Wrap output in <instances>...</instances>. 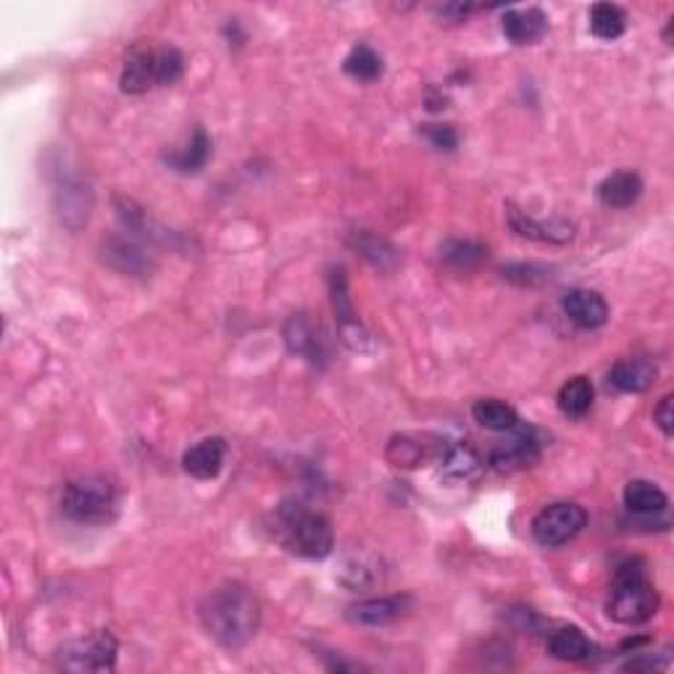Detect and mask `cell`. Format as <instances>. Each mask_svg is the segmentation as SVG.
Here are the masks:
<instances>
[{
  "label": "cell",
  "mask_w": 674,
  "mask_h": 674,
  "mask_svg": "<svg viewBox=\"0 0 674 674\" xmlns=\"http://www.w3.org/2000/svg\"><path fill=\"white\" fill-rule=\"evenodd\" d=\"M201 625L216 643L238 651L256 638L261 625V603L243 582H225L201 601Z\"/></svg>",
  "instance_id": "1"
},
{
  "label": "cell",
  "mask_w": 674,
  "mask_h": 674,
  "mask_svg": "<svg viewBox=\"0 0 674 674\" xmlns=\"http://www.w3.org/2000/svg\"><path fill=\"white\" fill-rule=\"evenodd\" d=\"M275 538L282 549L301 558H327L335 549L333 521L296 498L282 501L277 506Z\"/></svg>",
  "instance_id": "2"
},
{
  "label": "cell",
  "mask_w": 674,
  "mask_h": 674,
  "mask_svg": "<svg viewBox=\"0 0 674 674\" xmlns=\"http://www.w3.org/2000/svg\"><path fill=\"white\" fill-rule=\"evenodd\" d=\"M659 612V590L648 577L640 558H625L614 567L612 588H609L606 614L619 625H646Z\"/></svg>",
  "instance_id": "3"
},
{
  "label": "cell",
  "mask_w": 674,
  "mask_h": 674,
  "mask_svg": "<svg viewBox=\"0 0 674 674\" xmlns=\"http://www.w3.org/2000/svg\"><path fill=\"white\" fill-rule=\"evenodd\" d=\"M59 506L74 525L106 527L119 517V491L106 477H80L63 488Z\"/></svg>",
  "instance_id": "4"
},
{
  "label": "cell",
  "mask_w": 674,
  "mask_h": 674,
  "mask_svg": "<svg viewBox=\"0 0 674 674\" xmlns=\"http://www.w3.org/2000/svg\"><path fill=\"white\" fill-rule=\"evenodd\" d=\"M184 72V59L177 48H137L127 56L119 87L127 95H143L156 87H169L180 82Z\"/></svg>",
  "instance_id": "5"
},
{
  "label": "cell",
  "mask_w": 674,
  "mask_h": 674,
  "mask_svg": "<svg viewBox=\"0 0 674 674\" xmlns=\"http://www.w3.org/2000/svg\"><path fill=\"white\" fill-rule=\"evenodd\" d=\"M119 643L108 629L69 640L59 648V670L63 672H108L117 664Z\"/></svg>",
  "instance_id": "6"
},
{
  "label": "cell",
  "mask_w": 674,
  "mask_h": 674,
  "mask_svg": "<svg viewBox=\"0 0 674 674\" xmlns=\"http://www.w3.org/2000/svg\"><path fill=\"white\" fill-rule=\"evenodd\" d=\"M585 527H588V511L580 504L556 501V504L540 508L530 530L543 549H558L580 535Z\"/></svg>",
  "instance_id": "7"
},
{
  "label": "cell",
  "mask_w": 674,
  "mask_h": 674,
  "mask_svg": "<svg viewBox=\"0 0 674 674\" xmlns=\"http://www.w3.org/2000/svg\"><path fill=\"white\" fill-rule=\"evenodd\" d=\"M540 459V437L530 424L519 422L508 430V437L491 450V467L501 474H514L532 467Z\"/></svg>",
  "instance_id": "8"
},
{
  "label": "cell",
  "mask_w": 674,
  "mask_h": 674,
  "mask_svg": "<svg viewBox=\"0 0 674 674\" xmlns=\"http://www.w3.org/2000/svg\"><path fill=\"white\" fill-rule=\"evenodd\" d=\"M329 301H333L335 322H337V329H340L342 340H346V346H351L353 351H359L361 342H364L369 335H366L364 324H361V320L353 311L351 296H348V277L342 266H337V269L329 272Z\"/></svg>",
  "instance_id": "9"
},
{
  "label": "cell",
  "mask_w": 674,
  "mask_h": 674,
  "mask_svg": "<svg viewBox=\"0 0 674 674\" xmlns=\"http://www.w3.org/2000/svg\"><path fill=\"white\" fill-rule=\"evenodd\" d=\"M435 464L450 482H472L482 472V459L472 445L467 441H450V437H441Z\"/></svg>",
  "instance_id": "10"
},
{
  "label": "cell",
  "mask_w": 674,
  "mask_h": 674,
  "mask_svg": "<svg viewBox=\"0 0 674 674\" xmlns=\"http://www.w3.org/2000/svg\"><path fill=\"white\" fill-rule=\"evenodd\" d=\"M93 208V193L80 177H61L56 184V214L61 225L77 232L82 225H87V216Z\"/></svg>",
  "instance_id": "11"
},
{
  "label": "cell",
  "mask_w": 674,
  "mask_h": 674,
  "mask_svg": "<svg viewBox=\"0 0 674 674\" xmlns=\"http://www.w3.org/2000/svg\"><path fill=\"white\" fill-rule=\"evenodd\" d=\"M285 346L290 353L303 356L311 364H324L329 359L327 337H324L320 324H314L306 314H292L285 324Z\"/></svg>",
  "instance_id": "12"
},
{
  "label": "cell",
  "mask_w": 674,
  "mask_h": 674,
  "mask_svg": "<svg viewBox=\"0 0 674 674\" xmlns=\"http://www.w3.org/2000/svg\"><path fill=\"white\" fill-rule=\"evenodd\" d=\"M100 261L111 269L122 272L132 277H148L154 272V258L140 248L135 240L122 238V234H111L100 243Z\"/></svg>",
  "instance_id": "13"
},
{
  "label": "cell",
  "mask_w": 674,
  "mask_h": 674,
  "mask_svg": "<svg viewBox=\"0 0 674 674\" xmlns=\"http://www.w3.org/2000/svg\"><path fill=\"white\" fill-rule=\"evenodd\" d=\"M411 595H383V598H366V601L351 603L346 612V619L361 627H385L396 622L411 609Z\"/></svg>",
  "instance_id": "14"
},
{
  "label": "cell",
  "mask_w": 674,
  "mask_h": 674,
  "mask_svg": "<svg viewBox=\"0 0 674 674\" xmlns=\"http://www.w3.org/2000/svg\"><path fill=\"white\" fill-rule=\"evenodd\" d=\"M506 216H508V227L519 234V238L527 240H538V243H569L575 238V225L564 219H551V221H538L532 216H527L521 208L514 206V203H506Z\"/></svg>",
  "instance_id": "15"
},
{
  "label": "cell",
  "mask_w": 674,
  "mask_h": 674,
  "mask_svg": "<svg viewBox=\"0 0 674 674\" xmlns=\"http://www.w3.org/2000/svg\"><path fill=\"white\" fill-rule=\"evenodd\" d=\"M562 309H564V314H567V320L575 324V327L588 329V333H593V329H601L603 324L609 322L606 298H603L601 292L588 290V288L569 290L567 296H564Z\"/></svg>",
  "instance_id": "16"
},
{
  "label": "cell",
  "mask_w": 674,
  "mask_h": 674,
  "mask_svg": "<svg viewBox=\"0 0 674 674\" xmlns=\"http://www.w3.org/2000/svg\"><path fill=\"white\" fill-rule=\"evenodd\" d=\"M437 445L441 437L437 435H396L387 443V461L398 469H417L424 461H435Z\"/></svg>",
  "instance_id": "17"
},
{
  "label": "cell",
  "mask_w": 674,
  "mask_h": 674,
  "mask_svg": "<svg viewBox=\"0 0 674 674\" xmlns=\"http://www.w3.org/2000/svg\"><path fill=\"white\" fill-rule=\"evenodd\" d=\"M225 437H203V441L184 450L182 467L195 480H214V477H219L221 467H225Z\"/></svg>",
  "instance_id": "18"
},
{
  "label": "cell",
  "mask_w": 674,
  "mask_h": 674,
  "mask_svg": "<svg viewBox=\"0 0 674 674\" xmlns=\"http://www.w3.org/2000/svg\"><path fill=\"white\" fill-rule=\"evenodd\" d=\"M659 369L648 356H627L619 359L609 372V385L619 393H646L657 383Z\"/></svg>",
  "instance_id": "19"
},
{
  "label": "cell",
  "mask_w": 674,
  "mask_h": 674,
  "mask_svg": "<svg viewBox=\"0 0 674 674\" xmlns=\"http://www.w3.org/2000/svg\"><path fill=\"white\" fill-rule=\"evenodd\" d=\"M504 35L514 46H535L549 35V16L538 5L530 9H511L504 14Z\"/></svg>",
  "instance_id": "20"
},
{
  "label": "cell",
  "mask_w": 674,
  "mask_h": 674,
  "mask_svg": "<svg viewBox=\"0 0 674 674\" xmlns=\"http://www.w3.org/2000/svg\"><path fill=\"white\" fill-rule=\"evenodd\" d=\"M348 248H351L356 256L364 258L366 264H372L374 269L390 272L400 261L398 248L372 230H353L348 234Z\"/></svg>",
  "instance_id": "21"
},
{
  "label": "cell",
  "mask_w": 674,
  "mask_h": 674,
  "mask_svg": "<svg viewBox=\"0 0 674 674\" xmlns=\"http://www.w3.org/2000/svg\"><path fill=\"white\" fill-rule=\"evenodd\" d=\"M595 195L606 208H629L643 195V180H640L638 171H614L598 184Z\"/></svg>",
  "instance_id": "22"
},
{
  "label": "cell",
  "mask_w": 674,
  "mask_h": 674,
  "mask_svg": "<svg viewBox=\"0 0 674 674\" xmlns=\"http://www.w3.org/2000/svg\"><path fill=\"white\" fill-rule=\"evenodd\" d=\"M598 648L590 643L588 635L580 627H558L549 638V653L558 661H569V664H580L595 657Z\"/></svg>",
  "instance_id": "23"
},
{
  "label": "cell",
  "mask_w": 674,
  "mask_h": 674,
  "mask_svg": "<svg viewBox=\"0 0 674 674\" xmlns=\"http://www.w3.org/2000/svg\"><path fill=\"white\" fill-rule=\"evenodd\" d=\"M208 158H212V137L208 132L198 127L188 140V145L174 154H169L164 161L169 164V169L180 171V174H198V171L206 167Z\"/></svg>",
  "instance_id": "24"
},
{
  "label": "cell",
  "mask_w": 674,
  "mask_h": 674,
  "mask_svg": "<svg viewBox=\"0 0 674 674\" xmlns=\"http://www.w3.org/2000/svg\"><path fill=\"white\" fill-rule=\"evenodd\" d=\"M622 498H625L627 511L638 514V517H653V514L666 511V506H670V495L648 480H629Z\"/></svg>",
  "instance_id": "25"
},
{
  "label": "cell",
  "mask_w": 674,
  "mask_h": 674,
  "mask_svg": "<svg viewBox=\"0 0 674 674\" xmlns=\"http://www.w3.org/2000/svg\"><path fill=\"white\" fill-rule=\"evenodd\" d=\"M488 248L477 240L448 238L441 243V261L456 272H474L485 264Z\"/></svg>",
  "instance_id": "26"
},
{
  "label": "cell",
  "mask_w": 674,
  "mask_h": 674,
  "mask_svg": "<svg viewBox=\"0 0 674 674\" xmlns=\"http://www.w3.org/2000/svg\"><path fill=\"white\" fill-rule=\"evenodd\" d=\"M472 417L480 428L493 430V432H508L521 422L517 409L508 406L506 400L498 398H482L472 406Z\"/></svg>",
  "instance_id": "27"
},
{
  "label": "cell",
  "mask_w": 674,
  "mask_h": 674,
  "mask_svg": "<svg viewBox=\"0 0 674 674\" xmlns=\"http://www.w3.org/2000/svg\"><path fill=\"white\" fill-rule=\"evenodd\" d=\"M593 398H595V390L588 377H571L562 385L556 400H558V409H562L564 417L582 419L590 409H593Z\"/></svg>",
  "instance_id": "28"
},
{
  "label": "cell",
  "mask_w": 674,
  "mask_h": 674,
  "mask_svg": "<svg viewBox=\"0 0 674 674\" xmlns=\"http://www.w3.org/2000/svg\"><path fill=\"white\" fill-rule=\"evenodd\" d=\"M342 69H346L348 77L361 80V82H374V80L383 77L385 63H383V56H380L377 50L361 43V46L351 48V53L346 56V61H342Z\"/></svg>",
  "instance_id": "29"
},
{
  "label": "cell",
  "mask_w": 674,
  "mask_h": 674,
  "mask_svg": "<svg viewBox=\"0 0 674 674\" xmlns=\"http://www.w3.org/2000/svg\"><path fill=\"white\" fill-rule=\"evenodd\" d=\"M627 16L616 3H595L590 9V29L598 40H616L625 35Z\"/></svg>",
  "instance_id": "30"
},
{
  "label": "cell",
  "mask_w": 674,
  "mask_h": 674,
  "mask_svg": "<svg viewBox=\"0 0 674 674\" xmlns=\"http://www.w3.org/2000/svg\"><path fill=\"white\" fill-rule=\"evenodd\" d=\"M501 275H504L508 282L521 285V288H538V285L551 279V272L540 264H508L501 269Z\"/></svg>",
  "instance_id": "31"
},
{
  "label": "cell",
  "mask_w": 674,
  "mask_h": 674,
  "mask_svg": "<svg viewBox=\"0 0 674 674\" xmlns=\"http://www.w3.org/2000/svg\"><path fill=\"white\" fill-rule=\"evenodd\" d=\"M419 132L430 140L432 148L445 151V154L456 151V145H459V132H456L450 124H422L419 127Z\"/></svg>",
  "instance_id": "32"
},
{
  "label": "cell",
  "mask_w": 674,
  "mask_h": 674,
  "mask_svg": "<svg viewBox=\"0 0 674 674\" xmlns=\"http://www.w3.org/2000/svg\"><path fill=\"white\" fill-rule=\"evenodd\" d=\"M670 666V657H661V653H638L635 659H629L622 664L625 672H664Z\"/></svg>",
  "instance_id": "33"
},
{
  "label": "cell",
  "mask_w": 674,
  "mask_h": 674,
  "mask_svg": "<svg viewBox=\"0 0 674 674\" xmlns=\"http://www.w3.org/2000/svg\"><path fill=\"white\" fill-rule=\"evenodd\" d=\"M672 396H664L659 400V406L653 409V422L659 424V430L664 432L666 437H672L674 432V404H672Z\"/></svg>",
  "instance_id": "34"
}]
</instances>
